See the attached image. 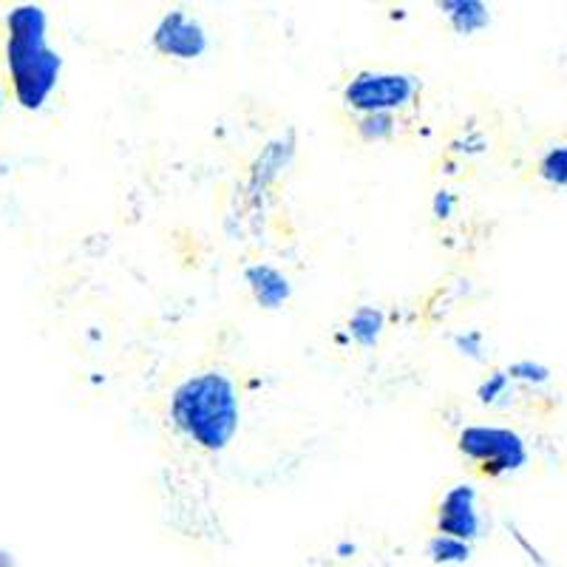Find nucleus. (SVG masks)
<instances>
[{
    "label": "nucleus",
    "instance_id": "nucleus-1",
    "mask_svg": "<svg viewBox=\"0 0 567 567\" xmlns=\"http://www.w3.org/2000/svg\"><path fill=\"white\" fill-rule=\"evenodd\" d=\"M174 423L205 452H221L239 432V398L230 378L202 372L187 378L171 398Z\"/></svg>",
    "mask_w": 567,
    "mask_h": 567
},
{
    "label": "nucleus",
    "instance_id": "nucleus-2",
    "mask_svg": "<svg viewBox=\"0 0 567 567\" xmlns=\"http://www.w3.org/2000/svg\"><path fill=\"white\" fill-rule=\"evenodd\" d=\"M7 63L14 97L23 109L38 111L52 97L60 78V54L45 43V14L40 7L12 9L7 20Z\"/></svg>",
    "mask_w": 567,
    "mask_h": 567
},
{
    "label": "nucleus",
    "instance_id": "nucleus-3",
    "mask_svg": "<svg viewBox=\"0 0 567 567\" xmlns=\"http://www.w3.org/2000/svg\"><path fill=\"white\" fill-rule=\"evenodd\" d=\"M460 452L477 463L485 477H505L528 465L530 452L523 434L503 425H468L460 434Z\"/></svg>",
    "mask_w": 567,
    "mask_h": 567
},
{
    "label": "nucleus",
    "instance_id": "nucleus-4",
    "mask_svg": "<svg viewBox=\"0 0 567 567\" xmlns=\"http://www.w3.org/2000/svg\"><path fill=\"white\" fill-rule=\"evenodd\" d=\"M417 94V80L409 74H386V71H363L343 91L349 109L367 114H392L394 109L409 105Z\"/></svg>",
    "mask_w": 567,
    "mask_h": 567
},
{
    "label": "nucleus",
    "instance_id": "nucleus-5",
    "mask_svg": "<svg viewBox=\"0 0 567 567\" xmlns=\"http://www.w3.org/2000/svg\"><path fill=\"white\" fill-rule=\"evenodd\" d=\"M154 45L156 52L168 54V58L194 60L205 54L207 34L199 20L190 18L187 12H171L154 29Z\"/></svg>",
    "mask_w": 567,
    "mask_h": 567
},
{
    "label": "nucleus",
    "instance_id": "nucleus-6",
    "mask_svg": "<svg viewBox=\"0 0 567 567\" xmlns=\"http://www.w3.org/2000/svg\"><path fill=\"white\" fill-rule=\"evenodd\" d=\"M480 511H477V491L474 485H454L443 496L437 514V530L452 539L471 542L480 536Z\"/></svg>",
    "mask_w": 567,
    "mask_h": 567
},
{
    "label": "nucleus",
    "instance_id": "nucleus-7",
    "mask_svg": "<svg viewBox=\"0 0 567 567\" xmlns=\"http://www.w3.org/2000/svg\"><path fill=\"white\" fill-rule=\"evenodd\" d=\"M245 278H247V284H250V290H252V296H256V301L261 303V307H267V310H276V307H281V303L287 301L292 292L290 278L270 265L247 267Z\"/></svg>",
    "mask_w": 567,
    "mask_h": 567
},
{
    "label": "nucleus",
    "instance_id": "nucleus-8",
    "mask_svg": "<svg viewBox=\"0 0 567 567\" xmlns=\"http://www.w3.org/2000/svg\"><path fill=\"white\" fill-rule=\"evenodd\" d=\"M440 9H445L452 27L460 34L483 32L491 23V9L485 3H480V0H449V3H440Z\"/></svg>",
    "mask_w": 567,
    "mask_h": 567
},
{
    "label": "nucleus",
    "instance_id": "nucleus-9",
    "mask_svg": "<svg viewBox=\"0 0 567 567\" xmlns=\"http://www.w3.org/2000/svg\"><path fill=\"white\" fill-rule=\"evenodd\" d=\"M349 332L361 347H374L383 332V312L374 310V307H361L349 321Z\"/></svg>",
    "mask_w": 567,
    "mask_h": 567
},
{
    "label": "nucleus",
    "instance_id": "nucleus-10",
    "mask_svg": "<svg viewBox=\"0 0 567 567\" xmlns=\"http://www.w3.org/2000/svg\"><path fill=\"white\" fill-rule=\"evenodd\" d=\"M539 176L554 187H567V142L554 145L539 159Z\"/></svg>",
    "mask_w": 567,
    "mask_h": 567
},
{
    "label": "nucleus",
    "instance_id": "nucleus-11",
    "mask_svg": "<svg viewBox=\"0 0 567 567\" xmlns=\"http://www.w3.org/2000/svg\"><path fill=\"white\" fill-rule=\"evenodd\" d=\"M429 556H432L434 561H443V565H449V561L468 559L471 548H468V542H460V539H452V536L437 534L432 542H429Z\"/></svg>",
    "mask_w": 567,
    "mask_h": 567
},
{
    "label": "nucleus",
    "instance_id": "nucleus-12",
    "mask_svg": "<svg viewBox=\"0 0 567 567\" xmlns=\"http://www.w3.org/2000/svg\"><path fill=\"white\" fill-rule=\"evenodd\" d=\"M505 374H508L511 381L525 383V386H545L550 381V369L539 361H530V358L511 363Z\"/></svg>",
    "mask_w": 567,
    "mask_h": 567
},
{
    "label": "nucleus",
    "instance_id": "nucleus-13",
    "mask_svg": "<svg viewBox=\"0 0 567 567\" xmlns=\"http://www.w3.org/2000/svg\"><path fill=\"white\" fill-rule=\"evenodd\" d=\"M394 131V120L392 114H367L361 120V134L367 140H383Z\"/></svg>",
    "mask_w": 567,
    "mask_h": 567
},
{
    "label": "nucleus",
    "instance_id": "nucleus-14",
    "mask_svg": "<svg viewBox=\"0 0 567 567\" xmlns=\"http://www.w3.org/2000/svg\"><path fill=\"white\" fill-rule=\"evenodd\" d=\"M508 389H511V378L505 372H494V374H488V381L483 383V386H480V400H483V403H496V400L499 398H505V394H508Z\"/></svg>",
    "mask_w": 567,
    "mask_h": 567
},
{
    "label": "nucleus",
    "instance_id": "nucleus-15",
    "mask_svg": "<svg viewBox=\"0 0 567 567\" xmlns=\"http://www.w3.org/2000/svg\"><path fill=\"white\" fill-rule=\"evenodd\" d=\"M457 347L463 349V354H471V358H483V336L480 332H468V336H460L457 338Z\"/></svg>",
    "mask_w": 567,
    "mask_h": 567
},
{
    "label": "nucleus",
    "instance_id": "nucleus-16",
    "mask_svg": "<svg viewBox=\"0 0 567 567\" xmlns=\"http://www.w3.org/2000/svg\"><path fill=\"white\" fill-rule=\"evenodd\" d=\"M0 567H9V561H7V556L0 554Z\"/></svg>",
    "mask_w": 567,
    "mask_h": 567
},
{
    "label": "nucleus",
    "instance_id": "nucleus-17",
    "mask_svg": "<svg viewBox=\"0 0 567 567\" xmlns=\"http://www.w3.org/2000/svg\"><path fill=\"white\" fill-rule=\"evenodd\" d=\"M0 103H3V94H0Z\"/></svg>",
    "mask_w": 567,
    "mask_h": 567
}]
</instances>
